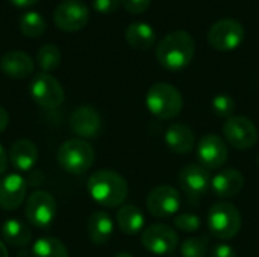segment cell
<instances>
[{"mask_svg": "<svg viewBox=\"0 0 259 257\" xmlns=\"http://www.w3.org/2000/svg\"><path fill=\"white\" fill-rule=\"evenodd\" d=\"M241 214L231 203H215L208 212V227L214 238L229 241L241 230Z\"/></svg>", "mask_w": 259, "mask_h": 257, "instance_id": "5b68a950", "label": "cell"}, {"mask_svg": "<svg viewBox=\"0 0 259 257\" xmlns=\"http://www.w3.org/2000/svg\"><path fill=\"white\" fill-rule=\"evenodd\" d=\"M36 64L44 73L53 71L61 64V50L55 44H46L42 45L36 53Z\"/></svg>", "mask_w": 259, "mask_h": 257, "instance_id": "484cf974", "label": "cell"}, {"mask_svg": "<svg viewBox=\"0 0 259 257\" xmlns=\"http://www.w3.org/2000/svg\"><path fill=\"white\" fill-rule=\"evenodd\" d=\"M175 223V227L181 232H185V233H194L200 229L202 223H200V217H197L196 214H181L178 217H175L173 220Z\"/></svg>", "mask_w": 259, "mask_h": 257, "instance_id": "f546056e", "label": "cell"}, {"mask_svg": "<svg viewBox=\"0 0 259 257\" xmlns=\"http://www.w3.org/2000/svg\"><path fill=\"white\" fill-rule=\"evenodd\" d=\"M56 27L62 32H77L83 29L90 20V11L80 0H64L61 2L53 14Z\"/></svg>", "mask_w": 259, "mask_h": 257, "instance_id": "8fae6325", "label": "cell"}, {"mask_svg": "<svg viewBox=\"0 0 259 257\" xmlns=\"http://www.w3.org/2000/svg\"><path fill=\"white\" fill-rule=\"evenodd\" d=\"M30 95L33 101L44 109H56L65 98L62 85L49 73L35 74L30 82Z\"/></svg>", "mask_w": 259, "mask_h": 257, "instance_id": "52a82bcc", "label": "cell"}, {"mask_svg": "<svg viewBox=\"0 0 259 257\" xmlns=\"http://www.w3.org/2000/svg\"><path fill=\"white\" fill-rule=\"evenodd\" d=\"M211 106H212V111H214L215 115H219L222 118H226V120L234 117V112H235V108H237L235 100L231 95H228V94L215 95L212 98Z\"/></svg>", "mask_w": 259, "mask_h": 257, "instance_id": "f1b7e54d", "label": "cell"}, {"mask_svg": "<svg viewBox=\"0 0 259 257\" xmlns=\"http://www.w3.org/2000/svg\"><path fill=\"white\" fill-rule=\"evenodd\" d=\"M58 212L56 200L47 191H35L26 201L24 215L27 221L39 229L49 227Z\"/></svg>", "mask_w": 259, "mask_h": 257, "instance_id": "ba28073f", "label": "cell"}, {"mask_svg": "<svg viewBox=\"0 0 259 257\" xmlns=\"http://www.w3.org/2000/svg\"><path fill=\"white\" fill-rule=\"evenodd\" d=\"M121 5V0H93V6L100 14H112Z\"/></svg>", "mask_w": 259, "mask_h": 257, "instance_id": "1f68e13d", "label": "cell"}, {"mask_svg": "<svg viewBox=\"0 0 259 257\" xmlns=\"http://www.w3.org/2000/svg\"><path fill=\"white\" fill-rule=\"evenodd\" d=\"M8 156L11 165L17 171H30L38 161V148L29 139H17Z\"/></svg>", "mask_w": 259, "mask_h": 257, "instance_id": "ffe728a7", "label": "cell"}, {"mask_svg": "<svg viewBox=\"0 0 259 257\" xmlns=\"http://www.w3.org/2000/svg\"><path fill=\"white\" fill-rule=\"evenodd\" d=\"M2 238L12 247H26L32 239V232L20 220L11 218L2 226Z\"/></svg>", "mask_w": 259, "mask_h": 257, "instance_id": "cb8c5ba5", "label": "cell"}, {"mask_svg": "<svg viewBox=\"0 0 259 257\" xmlns=\"http://www.w3.org/2000/svg\"><path fill=\"white\" fill-rule=\"evenodd\" d=\"M147 211L156 218L173 217L181 209V195L170 185H161L150 191L146 200Z\"/></svg>", "mask_w": 259, "mask_h": 257, "instance_id": "4fadbf2b", "label": "cell"}, {"mask_svg": "<svg viewBox=\"0 0 259 257\" xmlns=\"http://www.w3.org/2000/svg\"><path fill=\"white\" fill-rule=\"evenodd\" d=\"M197 159L206 170H217L228 161V145L222 136L215 133H206L199 139L196 147Z\"/></svg>", "mask_w": 259, "mask_h": 257, "instance_id": "7c38bea8", "label": "cell"}, {"mask_svg": "<svg viewBox=\"0 0 259 257\" xmlns=\"http://www.w3.org/2000/svg\"><path fill=\"white\" fill-rule=\"evenodd\" d=\"M244 186V177L238 170L228 168L219 171L211 179V191L219 198H234Z\"/></svg>", "mask_w": 259, "mask_h": 257, "instance_id": "e0dca14e", "label": "cell"}, {"mask_svg": "<svg viewBox=\"0 0 259 257\" xmlns=\"http://www.w3.org/2000/svg\"><path fill=\"white\" fill-rule=\"evenodd\" d=\"M150 3H152V0H121L123 8L129 14H134V15L144 14L150 8Z\"/></svg>", "mask_w": 259, "mask_h": 257, "instance_id": "4dcf8cb0", "label": "cell"}, {"mask_svg": "<svg viewBox=\"0 0 259 257\" xmlns=\"http://www.w3.org/2000/svg\"><path fill=\"white\" fill-rule=\"evenodd\" d=\"M87 188L91 198L105 208L123 206L129 192L124 177L112 170H99L93 173Z\"/></svg>", "mask_w": 259, "mask_h": 257, "instance_id": "7a4b0ae2", "label": "cell"}, {"mask_svg": "<svg viewBox=\"0 0 259 257\" xmlns=\"http://www.w3.org/2000/svg\"><path fill=\"white\" fill-rule=\"evenodd\" d=\"M0 257H9L8 256V248L2 241H0Z\"/></svg>", "mask_w": 259, "mask_h": 257, "instance_id": "8d00e7d4", "label": "cell"}, {"mask_svg": "<svg viewBox=\"0 0 259 257\" xmlns=\"http://www.w3.org/2000/svg\"><path fill=\"white\" fill-rule=\"evenodd\" d=\"M146 106L156 118L171 120L181 114L184 108V97L176 86L158 82L149 88L146 94Z\"/></svg>", "mask_w": 259, "mask_h": 257, "instance_id": "3957f363", "label": "cell"}, {"mask_svg": "<svg viewBox=\"0 0 259 257\" xmlns=\"http://www.w3.org/2000/svg\"><path fill=\"white\" fill-rule=\"evenodd\" d=\"M209 250V241L206 236L188 238L181 245L182 257H205Z\"/></svg>", "mask_w": 259, "mask_h": 257, "instance_id": "83f0119b", "label": "cell"}, {"mask_svg": "<svg viewBox=\"0 0 259 257\" xmlns=\"http://www.w3.org/2000/svg\"><path fill=\"white\" fill-rule=\"evenodd\" d=\"M141 244L149 253L156 256H165L171 254L176 250L179 238L173 227L167 224H152L143 232Z\"/></svg>", "mask_w": 259, "mask_h": 257, "instance_id": "30bf717a", "label": "cell"}, {"mask_svg": "<svg viewBox=\"0 0 259 257\" xmlns=\"http://www.w3.org/2000/svg\"><path fill=\"white\" fill-rule=\"evenodd\" d=\"M211 257H237V251L228 244H217L211 250Z\"/></svg>", "mask_w": 259, "mask_h": 257, "instance_id": "d6a6232c", "label": "cell"}, {"mask_svg": "<svg viewBox=\"0 0 259 257\" xmlns=\"http://www.w3.org/2000/svg\"><path fill=\"white\" fill-rule=\"evenodd\" d=\"M8 164H9V156L5 151L3 145L0 144V176L5 174V171L8 170Z\"/></svg>", "mask_w": 259, "mask_h": 257, "instance_id": "836d02e7", "label": "cell"}, {"mask_svg": "<svg viewBox=\"0 0 259 257\" xmlns=\"http://www.w3.org/2000/svg\"><path fill=\"white\" fill-rule=\"evenodd\" d=\"M178 182H179V186L182 188V191L188 197L199 198L203 194H206L208 189H211L209 170H206L205 167L197 165V164L185 165L178 174Z\"/></svg>", "mask_w": 259, "mask_h": 257, "instance_id": "5bb4252c", "label": "cell"}, {"mask_svg": "<svg viewBox=\"0 0 259 257\" xmlns=\"http://www.w3.org/2000/svg\"><path fill=\"white\" fill-rule=\"evenodd\" d=\"M112 232H114V223L106 212L97 211L90 215L87 221V235L93 244L96 245L106 244L111 239Z\"/></svg>", "mask_w": 259, "mask_h": 257, "instance_id": "44dd1931", "label": "cell"}, {"mask_svg": "<svg viewBox=\"0 0 259 257\" xmlns=\"http://www.w3.org/2000/svg\"><path fill=\"white\" fill-rule=\"evenodd\" d=\"M8 124H9V115H8V112H6V109L0 106V133H2L3 130H6Z\"/></svg>", "mask_w": 259, "mask_h": 257, "instance_id": "e575fe53", "label": "cell"}, {"mask_svg": "<svg viewBox=\"0 0 259 257\" xmlns=\"http://www.w3.org/2000/svg\"><path fill=\"white\" fill-rule=\"evenodd\" d=\"M164 139H165L167 147L178 155H187L193 151V148L196 147L194 132L191 130V127L182 123H175L168 126V129L165 130Z\"/></svg>", "mask_w": 259, "mask_h": 257, "instance_id": "d6986e66", "label": "cell"}, {"mask_svg": "<svg viewBox=\"0 0 259 257\" xmlns=\"http://www.w3.org/2000/svg\"><path fill=\"white\" fill-rule=\"evenodd\" d=\"M32 257H68V250L56 238H39L32 247Z\"/></svg>", "mask_w": 259, "mask_h": 257, "instance_id": "d4e9b609", "label": "cell"}, {"mask_svg": "<svg viewBox=\"0 0 259 257\" xmlns=\"http://www.w3.org/2000/svg\"><path fill=\"white\" fill-rule=\"evenodd\" d=\"M196 53L194 38L187 30H173L165 35L156 45L158 62L171 71L187 68Z\"/></svg>", "mask_w": 259, "mask_h": 257, "instance_id": "6da1fadb", "label": "cell"}, {"mask_svg": "<svg viewBox=\"0 0 259 257\" xmlns=\"http://www.w3.org/2000/svg\"><path fill=\"white\" fill-rule=\"evenodd\" d=\"M93 162L94 150L85 139H68L58 150V164L64 171L70 174H82L88 171Z\"/></svg>", "mask_w": 259, "mask_h": 257, "instance_id": "277c9868", "label": "cell"}, {"mask_svg": "<svg viewBox=\"0 0 259 257\" xmlns=\"http://www.w3.org/2000/svg\"><path fill=\"white\" fill-rule=\"evenodd\" d=\"M117 224L124 235H137L144 227V215L134 204H123L117 212Z\"/></svg>", "mask_w": 259, "mask_h": 257, "instance_id": "603a6c76", "label": "cell"}, {"mask_svg": "<svg viewBox=\"0 0 259 257\" xmlns=\"http://www.w3.org/2000/svg\"><path fill=\"white\" fill-rule=\"evenodd\" d=\"M33 59L21 50H12L0 58V70L11 79H26L33 73Z\"/></svg>", "mask_w": 259, "mask_h": 257, "instance_id": "ac0fdd59", "label": "cell"}, {"mask_svg": "<svg viewBox=\"0 0 259 257\" xmlns=\"http://www.w3.org/2000/svg\"><path fill=\"white\" fill-rule=\"evenodd\" d=\"M26 180L20 174H9L0 180V208L3 211L18 209L26 198Z\"/></svg>", "mask_w": 259, "mask_h": 257, "instance_id": "2e32d148", "label": "cell"}, {"mask_svg": "<svg viewBox=\"0 0 259 257\" xmlns=\"http://www.w3.org/2000/svg\"><path fill=\"white\" fill-rule=\"evenodd\" d=\"M126 41L135 50H149L156 41L155 30L147 23H132L126 29Z\"/></svg>", "mask_w": 259, "mask_h": 257, "instance_id": "7402d4cb", "label": "cell"}, {"mask_svg": "<svg viewBox=\"0 0 259 257\" xmlns=\"http://www.w3.org/2000/svg\"><path fill=\"white\" fill-rule=\"evenodd\" d=\"M20 30L24 36L38 38L46 32V21L38 12H26L20 18Z\"/></svg>", "mask_w": 259, "mask_h": 257, "instance_id": "4316f807", "label": "cell"}, {"mask_svg": "<svg viewBox=\"0 0 259 257\" xmlns=\"http://www.w3.org/2000/svg\"><path fill=\"white\" fill-rule=\"evenodd\" d=\"M223 136L237 150H249L258 142V130L252 120L246 117H231L223 124Z\"/></svg>", "mask_w": 259, "mask_h": 257, "instance_id": "9c48e42d", "label": "cell"}, {"mask_svg": "<svg viewBox=\"0 0 259 257\" xmlns=\"http://www.w3.org/2000/svg\"><path fill=\"white\" fill-rule=\"evenodd\" d=\"M9 2L17 8H29V6L35 5L38 0H9Z\"/></svg>", "mask_w": 259, "mask_h": 257, "instance_id": "d590c367", "label": "cell"}, {"mask_svg": "<svg viewBox=\"0 0 259 257\" xmlns=\"http://www.w3.org/2000/svg\"><path fill=\"white\" fill-rule=\"evenodd\" d=\"M70 129L80 139H94L102 130L100 114L93 106H79L70 117Z\"/></svg>", "mask_w": 259, "mask_h": 257, "instance_id": "9a60e30c", "label": "cell"}, {"mask_svg": "<svg viewBox=\"0 0 259 257\" xmlns=\"http://www.w3.org/2000/svg\"><path fill=\"white\" fill-rule=\"evenodd\" d=\"M246 38L244 26L235 18H222L208 30V42L219 52H231L238 48Z\"/></svg>", "mask_w": 259, "mask_h": 257, "instance_id": "8992f818", "label": "cell"}, {"mask_svg": "<svg viewBox=\"0 0 259 257\" xmlns=\"http://www.w3.org/2000/svg\"><path fill=\"white\" fill-rule=\"evenodd\" d=\"M114 257H134L132 254H129V253H118V254H115Z\"/></svg>", "mask_w": 259, "mask_h": 257, "instance_id": "74e56055", "label": "cell"}]
</instances>
